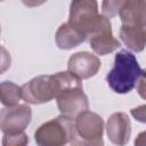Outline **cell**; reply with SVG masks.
Returning a JSON list of instances; mask_svg holds the SVG:
<instances>
[{
  "label": "cell",
  "instance_id": "6",
  "mask_svg": "<svg viewBox=\"0 0 146 146\" xmlns=\"http://www.w3.org/2000/svg\"><path fill=\"white\" fill-rule=\"evenodd\" d=\"M56 102L59 112L72 119L89 108L88 97L83 92L82 82L62 89L56 96Z\"/></svg>",
  "mask_w": 146,
  "mask_h": 146
},
{
  "label": "cell",
  "instance_id": "2",
  "mask_svg": "<svg viewBox=\"0 0 146 146\" xmlns=\"http://www.w3.org/2000/svg\"><path fill=\"white\" fill-rule=\"evenodd\" d=\"M145 79V71L140 68L133 54L120 50L114 58V66L106 75L108 87L116 94H128Z\"/></svg>",
  "mask_w": 146,
  "mask_h": 146
},
{
  "label": "cell",
  "instance_id": "16",
  "mask_svg": "<svg viewBox=\"0 0 146 146\" xmlns=\"http://www.w3.org/2000/svg\"><path fill=\"white\" fill-rule=\"evenodd\" d=\"M29 143V136L24 132H15V133H3L2 145L5 146H18L26 145Z\"/></svg>",
  "mask_w": 146,
  "mask_h": 146
},
{
  "label": "cell",
  "instance_id": "8",
  "mask_svg": "<svg viewBox=\"0 0 146 146\" xmlns=\"http://www.w3.org/2000/svg\"><path fill=\"white\" fill-rule=\"evenodd\" d=\"M32 119V110L26 104L6 106L0 110V130L3 133L24 131Z\"/></svg>",
  "mask_w": 146,
  "mask_h": 146
},
{
  "label": "cell",
  "instance_id": "5",
  "mask_svg": "<svg viewBox=\"0 0 146 146\" xmlns=\"http://www.w3.org/2000/svg\"><path fill=\"white\" fill-rule=\"evenodd\" d=\"M99 16L96 0H72L67 23L88 38L97 25Z\"/></svg>",
  "mask_w": 146,
  "mask_h": 146
},
{
  "label": "cell",
  "instance_id": "19",
  "mask_svg": "<svg viewBox=\"0 0 146 146\" xmlns=\"http://www.w3.org/2000/svg\"><path fill=\"white\" fill-rule=\"evenodd\" d=\"M48 0H22V2L26 6V7H30V8H33V7H39L41 5H43L44 2H47Z\"/></svg>",
  "mask_w": 146,
  "mask_h": 146
},
{
  "label": "cell",
  "instance_id": "14",
  "mask_svg": "<svg viewBox=\"0 0 146 146\" xmlns=\"http://www.w3.org/2000/svg\"><path fill=\"white\" fill-rule=\"evenodd\" d=\"M22 98V87L11 81L0 82V103L5 106H14Z\"/></svg>",
  "mask_w": 146,
  "mask_h": 146
},
{
  "label": "cell",
  "instance_id": "10",
  "mask_svg": "<svg viewBox=\"0 0 146 146\" xmlns=\"http://www.w3.org/2000/svg\"><path fill=\"white\" fill-rule=\"evenodd\" d=\"M106 133L108 139L115 145L128 144L131 136V122L128 114L123 112L113 113L107 120Z\"/></svg>",
  "mask_w": 146,
  "mask_h": 146
},
{
  "label": "cell",
  "instance_id": "18",
  "mask_svg": "<svg viewBox=\"0 0 146 146\" xmlns=\"http://www.w3.org/2000/svg\"><path fill=\"white\" fill-rule=\"evenodd\" d=\"M131 114L136 120H139L140 122H145V105L140 107H136L131 110Z\"/></svg>",
  "mask_w": 146,
  "mask_h": 146
},
{
  "label": "cell",
  "instance_id": "3",
  "mask_svg": "<svg viewBox=\"0 0 146 146\" xmlns=\"http://www.w3.org/2000/svg\"><path fill=\"white\" fill-rule=\"evenodd\" d=\"M104 121L91 111H83L74 117V136L70 144L82 146L104 145Z\"/></svg>",
  "mask_w": 146,
  "mask_h": 146
},
{
  "label": "cell",
  "instance_id": "20",
  "mask_svg": "<svg viewBox=\"0 0 146 146\" xmlns=\"http://www.w3.org/2000/svg\"><path fill=\"white\" fill-rule=\"evenodd\" d=\"M0 33H1V27H0Z\"/></svg>",
  "mask_w": 146,
  "mask_h": 146
},
{
  "label": "cell",
  "instance_id": "21",
  "mask_svg": "<svg viewBox=\"0 0 146 146\" xmlns=\"http://www.w3.org/2000/svg\"><path fill=\"white\" fill-rule=\"evenodd\" d=\"M1 1H3V0H0V2H1Z\"/></svg>",
  "mask_w": 146,
  "mask_h": 146
},
{
  "label": "cell",
  "instance_id": "15",
  "mask_svg": "<svg viewBox=\"0 0 146 146\" xmlns=\"http://www.w3.org/2000/svg\"><path fill=\"white\" fill-rule=\"evenodd\" d=\"M124 0H103L102 5V15L107 18H112L119 15L120 9L122 8Z\"/></svg>",
  "mask_w": 146,
  "mask_h": 146
},
{
  "label": "cell",
  "instance_id": "9",
  "mask_svg": "<svg viewBox=\"0 0 146 146\" xmlns=\"http://www.w3.org/2000/svg\"><path fill=\"white\" fill-rule=\"evenodd\" d=\"M102 66L100 59L88 51H79L73 54L67 62V71L79 79H90L95 76Z\"/></svg>",
  "mask_w": 146,
  "mask_h": 146
},
{
  "label": "cell",
  "instance_id": "13",
  "mask_svg": "<svg viewBox=\"0 0 146 146\" xmlns=\"http://www.w3.org/2000/svg\"><path fill=\"white\" fill-rule=\"evenodd\" d=\"M86 40L87 36L75 30L73 26H71L67 22L60 24L55 34V41L57 47L64 50H71L84 42Z\"/></svg>",
  "mask_w": 146,
  "mask_h": 146
},
{
  "label": "cell",
  "instance_id": "11",
  "mask_svg": "<svg viewBox=\"0 0 146 146\" xmlns=\"http://www.w3.org/2000/svg\"><path fill=\"white\" fill-rule=\"evenodd\" d=\"M146 25L138 24H122L120 27V39L132 51L140 52L145 48Z\"/></svg>",
  "mask_w": 146,
  "mask_h": 146
},
{
  "label": "cell",
  "instance_id": "17",
  "mask_svg": "<svg viewBox=\"0 0 146 146\" xmlns=\"http://www.w3.org/2000/svg\"><path fill=\"white\" fill-rule=\"evenodd\" d=\"M11 64V56L9 51L3 47L0 46V74L5 73Z\"/></svg>",
  "mask_w": 146,
  "mask_h": 146
},
{
  "label": "cell",
  "instance_id": "7",
  "mask_svg": "<svg viewBox=\"0 0 146 146\" xmlns=\"http://www.w3.org/2000/svg\"><path fill=\"white\" fill-rule=\"evenodd\" d=\"M88 39L94 52L100 56L108 55L120 47V41L113 36L111 21L104 15L99 16L97 25L88 35Z\"/></svg>",
  "mask_w": 146,
  "mask_h": 146
},
{
  "label": "cell",
  "instance_id": "12",
  "mask_svg": "<svg viewBox=\"0 0 146 146\" xmlns=\"http://www.w3.org/2000/svg\"><path fill=\"white\" fill-rule=\"evenodd\" d=\"M145 10V0H124V3L119 11L120 19L122 24L146 25Z\"/></svg>",
  "mask_w": 146,
  "mask_h": 146
},
{
  "label": "cell",
  "instance_id": "1",
  "mask_svg": "<svg viewBox=\"0 0 146 146\" xmlns=\"http://www.w3.org/2000/svg\"><path fill=\"white\" fill-rule=\"evenodd\" d=\"M81 82V79L68 71L51 75H38L22 86V98L27 104H44L56 98L62 89Z\"/></svg>",
  "mask_w": 146,
  "mask_h": 146
},
{
  "label": "cell",
  "instance_id": "4",
  "mask_svg": "<svg viewBox=\"0 0 146 146\" xmlns=\"http://www.w3.org/2000/svg\"><path fill=\"white\" fill-rule=\"evenodd\" d=\"M74 136V119L59 115L42 123L34 132V140L40 146H63Z\"/></svg>",
  "mask_w": 146,
  "mask_h": 146
}]
</instances>
